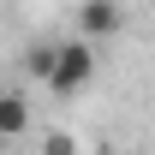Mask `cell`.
<instances>
[{
    "instance_id": "obj_1",
    "label": "cell",
    "mask_w": 155,
    "mask_h": 155,
    "mask_svg": "<svg viewBox=\"0 0 155 155\" xmlns=\"http://www.w3.org/2000/svg\"><path fill=\"white\" fill-rule=\"evenodd\" d=\"M90 78H96V48L78 42V36H72V42H54V66H48L42 84H48L54 96H78Z\"/></svg>"
},
{
    "instance_id": "obj_2",
    "label": "cell",
    "mask_w": 155,
    "mask_h": 155,
    "mask_svg": "<svg viewBox=\"0 0 155 155\" xmlns=\"http://www.w3.org/2000/svg\"><path fill=\"white\" fill-rule=\"evenodd\" d=\"M119 24H125V12H119L114 0H84L78 6V42H107V36H119Z\"/></svg>"
},
{
    "instance_id": "obj_3",
    "label": "cell",
    "mask_w": 155,
    "mask_h": 155,
    "mask_svg": "<svg viewBox=\"0 0 155 155\" xmlns=\"http://www.w3.org/2000/svg\"><path fill=\"white\" fill-rule=\"evenodd\" d=\"M24 131H30V101L18 90H0V143H12Z\"/></svg>"
},
{
    "instance_id": "obj_4",
    "label": "cell",
    "mask_w": 155,
    "mask_h": 155,
    "mask_svg": "<svg viewBox=\"0 0 155 155\" xmlns=\"http://www.w3.org/2000/svg\"><path fill=\"white\" fill-rule=\"evenodd\" d=\"M42 155H78V137L72 131H48L42 137Z\"/></svg>"
}]
</instances>
